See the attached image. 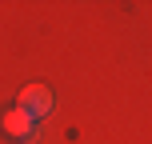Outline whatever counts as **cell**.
Masks as SVG:
<instances>
[{
    "label": "cell",
    "instance_id": "7a4b0ae2",
    "mask_svg": "<svg viewBox=\"0 0 152 144\" xmlns=\"http://www.w3.org/2000/svg\"><path fill=\"white\" fill-rule=\"evenodd\" d=\"M4 132L16 140H32L36 136V120H32L28 112H20V108H8L4 112Z\"/></svg>",
    "mask_w": 152,
    "mask_h": 144
},
{
    "label": "cell",
    "instance_id": "6da1fadb",
    "mask_svg": "<svg viewBox=\"0 0 152 144\" xmlns=\"http://www.w3.org/2000/svg\"><path fill=\"white\" fill-rule=\"evenodd\" d=\"M16 108H20V112H28L32 120H40V116L52 112V92H48L44 84H28V88L20 92V100H16Z\"/></svg>",
    "mask_w": 152,
    "mask_h": 144
}]
</instances>
